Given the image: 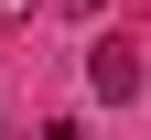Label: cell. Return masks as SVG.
Listing matches in <instances>:
<instances>
[{
    "label": "cell",
    "instance_id": "cell-1",
    "mask_svg": "<svg viewBox=\"0 0 151 140\" xmlns=\"http://www.w3.org/2000/svg\"><path fill=\"white\" fill-rule=\"evenodd\" d=\"M86 86H97V97H140V54H129V43H97V54H86Z\"/></svg>",
    "mask_w": 151,
    "mask_h": 140
},
{
    "label": "cell",
    "instance_id": "cell-4",
    "mask_svg": "<svg viewBox=\"0 0 151 140\" xmlns=\"http://www.w3.org/2000/svg\"><path fill=\"white\" fill-rule=\"evenodd\" d=\"M65 11H76V22H97V0H65Z\"/></svg>",
    "mask_w": 151,
    "mask_h": 140
},
{
    "label": "cell",
    "instance_id": "cell-3",
    "mask_svg": "<svg viewBox=\"0 0 151 140\" xmlns=\"http://www.w3.org/2000/svg\"><path fill=\"white\" fill-rule=\"evenodd\" d=\"M22 11H32V0H0V22H22Z\"/></svg>",
    "mask_w": 151,
    "mask_h": 140
},
{
    "label": "cell",
    "instance_id": "cell-2",
    "mask_svg": "<svg viewBox=\"0 0 151 140\" xmlns=\"http://www.w3.org/2000/svg\"><path fill=\"white\" fill-rule=\"evenodd\" d=\"M43 140H86V129H76V118H54V129H43Z\"/></svg>",
    "mask_w": 151,
    "mask_h": 140
}]
</instances>
